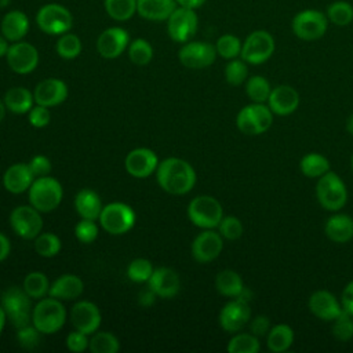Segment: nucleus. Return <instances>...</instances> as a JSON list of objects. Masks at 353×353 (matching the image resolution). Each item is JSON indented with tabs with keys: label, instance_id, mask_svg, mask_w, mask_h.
<instances>
[{
	"label": "nucleus",
	"instance_id": "nucleus-39",
	"mask_svg": "<svg viewBox=\"0 0 353 353\" xmlns=\"http://www.w3.org/2000/svg\"><path fill=\"white\" fill-rule=\"evenodd\" d=\"M57 54L63 59H74L81 52V40L73 33H63L55 44Z\"/></svg>",
	"mask_w": 353,
	"mask_h": 353
},
{
	"label": "nucleus",
	"instance_id": "nucleus-4",
	"mask_svg": "<svg viewBox=\"0 0 353 353\" xmlns=\"http://www.w3.org/2000/svg\"><path fill=\"white\" fill-rule=\"evenodd\" d=\"M66 312L57 298L41 299L32 310V323L41 334H54L65 323Z\"/></svg>",
	"mask_w": 353,
	"mask_h": 353
},
{
	"label": "nucleus",
	"instance_id": "nucleus-27",
	"mask_svg": "<svg viewBox=\"0 0 353 353\" xmlns=\"http://www.w3.org/2000/svg\"><path fill=\"white\" fill-rule=\"evenodd\" d=\"M324 233L334 243H347L353 239V219L346 214H334L325 221Z\"/></svg>",
	"mask_w": 353,
	"mask_h": 353
},
{
	"label": "nucleus",
	"instance_id": "nucleus-64",
	"mask_svg": "<svg viewBox=\"0 0 353 353\" xmlns=\"http://www.w3.org/2000/svg\"><path fill=\"white\" fill-rule=\"evenodd\" d=\"M350 167H352V171H353V153L350 156Z\"/></svg>",
	"mask_w": 353,
	"mask_h": 353
},
{
	"label": "nucleus",
	"instance_id": "nucleus-47",
	"mask_svg": "<svg viewBox=\"0 0 353 353\" xmlns=\"http://www.w3.org/2000/svg\"><path fill=\"white\" fill-rule=\"evenodd\" d=\"M152 273H153L152 263L148 259H143V258L134 259L128 265V269H127V276L130 277V280H132L135 283L149 281Z\"/></svg>",
	"mask_w": 353,
	"mask_h": 353
},
{
	"label": "nucleus",
	"instance_id": "nucleus-43",
	"mask_svg": "<svg viewBox=\"0 0 353 353\" xmlns=\"http://www.w3.org/2000/svg\"><path fill=\"white\" fill-rule=\"evenodd\" d=\"M241 41L234 34H222L215 44L216 54L225 59H234L241 54Z\"/></svg>",
	"mask_w": 353,
	"mask_h": 353
},
{
	"label": "nucleus",
	"instance_id": "nucleus-19",
	"mask_svg": "<svg viewBox=\"0 0 353 353\" xmlns=\"http://www.w3.org/2000/svg\"><path fill=\"white\" fill-rule=\"evenodd\" d=\"M130 41L128 32L123 28H109L103 30L97 40V50L101 57L114 59L120 57Z\"/></svg>",
	"mask_w": 353,
	"mask_h": 353
},
{
	"label": "nucleus",
	"instance_id": "nucleus-61",
	"mask_svg": "<svg viewBox=\"0 0 353 353\" xmlns=\"http://www.w3.org/2000/svg\"><path fill=\"white\" fill-rule=\"evenodd\" d=\"M4 323H6V312L3 309V306H0V332L3 331V327H4Z\"/></svg>",
	"mask_w": 353,
	"mask_h": 353
},
{
	"label": "nucleus",
	"instance_id": "nucleus-62",
	"mask_svg": "<svg viewBox=\"0 0 353 353\" xmlns=\"http://www.w3.org/2000/svg\"><path fill=\"white\" fill-rule=\"evenodd\" d=\"M4 114H6V106H4V103L0 101V121L4 119Z\"/></svg>",
	"mask_w": 353,
	"mask_h": 353
},
{
	"label": "nucleus",
	"instance_id": "nucleus-59",
	"mask_svg": "<svg viewBox=\"0 0 353 353\" xmlns=\"http://www.w3.org/2000/svg\"><path fill=\"white\" fill-rule=\"evenodd\" d=\"M10 46H8V40L1 34L0 36V58L7 55V51H8Z\"/></svg>",
	"mask_w": 353,
	"mask_h": 353
},
{
	"label": "nucleus",
	"instance_id": "nucleus-33",
	"mask_svg": "<svg viewBox=\"0 0 353 353\" xmlns=\"http://www.w3.org/2000/svg\"><path fill=\"white\" fill-rule=\"evenodd\" d=\"M33 94L23 87H12L4 95V105L12 113L23 114L32 109Z\"/></svg>",
	"mask_w": 353,
	"mask_h": 353
},
{
	"label": "nucleus",
	"instance_id": "nucleus-38",
	"mask_svg": "<svg viewBox=\"0 0 353 353\" xmlns=\"http://www.w3.org/2000/svg\"><path fill=\"white\" fill-rule=\"evenodd\" d=\"M328 21L336 26H346L353 21V6L349 1H334L328 6L325 12Z\"/></svg>",
	"mask_w": 353,
	"mask_h": 353
},
{
	"label": "nucleus",
	"instance_id": "nucleus-55",
	"mask_svg": "<svg viewBox=\"0 0 353 353\" xmlns=\"http://www.w3.org/2000/svg\"><path fill=\"white\" fill-rule=\"evenodd\" d=\"M341 305L346 313L353 316V280L349 281L343 288L342 296H341Z\"/></svg>",
	"mask_w": 353,
	"mask_h": 353
},
{
	"label": "nucleus",
	"instance_id": "nucleus-34",
	"mask_svg": "<svg viewBox=\"0 0 353 353\" xmlns=\"http://www.w3.org/2000/svg\"><path fill=\"white\" fill-rule=\"evenodd\" d=\"M301 172L307 178H320L330 171L328 159L317 152L306 153L299 161Z\"/></svg>",
	"mask_w": 353,
	"mask_h": 353
},
{
	"label": "nucleus",
	"instance_id": "nucleus-26",
	"mask_svg": "<svg viewBox=\"0 0 353 353\" xmlns=\"http://www.w3.org/2000/svg\"><path fill=\"white\" fill-rule=\"evenodd\" d=\"M0 30L8 41H21L29 32V19L23 11H8L1 19Z\"/></svg>",
	"mask_w": 353,
	"mask_h": 353
},
{
	"label": "nucleus",
	"instance_id": "nucleus-11",
	"mask_svg": "<svg viewBox=\"0 0 353 353\" xmlns=\"http://www.w3.org/2000/svg\"><path fill=\"white\" fill-rule=\"evenodd\" d=\"M98 219L108 233L124 234L134 226L135 212L124 203H110L102 208Z\"/></svg>",
	"mask_w": 353,
	"mask_h": 353
},
{
	"label": "nucleus",
	"instance_id": "nucleus-50",
	"mask_svg": "<svg viewBox=\"0 0 353 353\" xmlns=\"http://www.w3.org/2000/svg\"><path fill=\"white\" fill-rule=\"evenodd\" d=\"M74 234L76 237L81 241V243H91L97 239L98 236V226L95 225V222L92 219H84L81 218V221L76 225L74 228Z\"/></svg>",
	"mask_w": 353,
	"mask_h": 353
},
{
	"label": "nucleus",
	"instance_id": "nucleus-30",
	"mask_svg": "<svg viewBox=\"0 0 353 353\" xmlns=\"http://www.w3.org/2000/svg\"><path fill=\"white\" fill-rule=\"evenodd\" d=\"M74 207L81 218L92 221L99 218L101 211L103 208L98 193H95L91 189H83L76 194Z\"/></svg>",
	"mask_w": 353,
	"mask_h": 353
},
{
	"label": "nucleus",
	"instance_id": "nucleus-48",
	"mask_svg": "<svg viewBox=\"0 0 353 353\" xmlns=\"http://www.w3.org/2000/svg\"><path fill=\"white\" fill-rule=\"evenodd\" d=\"M218 232L226 240H237L243 236L244 228L241 221L237 216L228 215L221 219L218 225Z\"/></svg>",
	"mask_w": 353,
	"mask_h": 353
},
{
	"label": "nucleus",
	"instance_id": "nucleus-52",
	"mask_svg": "<svg viewBox=\"0 0 353 353\" xmlns=\"http://www.w3.org/2000/svg\"><path fill=\"white\" fill-rule=\"evenodd\" d=\"M88 339H87V334L80 332V331H73L68 335L66 338V346L70 352H76L80 353L83 350H85L88 347Z\"/></svg>",
	"mask_w": 353,
	"mask_h": 353
},
{
	"label": "nucleus",
	"instance_id": "nucleus-31",
	"mask_svg": "<svg viewBox=\"0 0 353 353\" xmlns=\"http://www.w3.org/2000/svg\"><path fill=\"white\" fill-rule=\"evenodd\" d=\"M294 343V330L284 323L270 327L266 335L268 349L273 353H283Z\"/></svg>",
	"mask_w": 353,
	"mask_h": 353
},
{
	"label": "nucleus",
	"instance_id": "nucleus-28",
	"mask_svg": "<svg viewBox=\"0 0 353 353\" xmlns=\"http://www.w3.org/2000/svg\"><path fill=\"white\" fill-rule=\"evenodd\" d=\"M175 8V0H137V12L148 21H167Z\"/></svg>",
	"mask_w": 353,
	"mask_h": 353
},
{
	"label": "nucleus",
	"instance_id": "nucleus-13",
	"mask_svg": "<svg viewBox=\"0 0 353 353\" xmlns=\"http://www.w3.org/2000/svg\"><path fill=\"white\" fill-rule=\"evenodd\" d=\"M33 205H19L12 210L10 215V223L12 230L25 240L36 239L43 228V221Z\"/></svg>",
	"mask_w": 353,
	"mask_h": 353
},
{
	"label": "nucleus",
	"instance_id": "nucleus-54",
	"mask_svg": "<svg viewBox=\"0 0 353 353\" xmlns=\"http://www.w3.org/2000/svg\"><path fill=\"white\" fill-rule=\"evenodd\" d=\"M250 321H251V323H250V331H251V334L256 335L258 338L268 335V332H269V330H270V321H269V319H268L266 316L259 314V316L254 317V319L250 320Z\"/></svg>",
	"mask_w": 353,
	"mask_h": 353
},
{
	"label": "nucleus",
	"instance_id": "nucleus-53",
	"mask_svg": "<svg viewBox=\"0 0 353 353\" xmlns=\"http://www.w3.org/2000/svg\"><path fill=\"white\" fill-rule=\"evenodd\" d=\"M29 168H30L33 176H37V178L46 176L51 171V161L46 156L37 154L30 160Z\"/></svg>",
	"mask_w": 353,
	"mask_h": 353
},
{
	"label": "nucleus",
	"instance_id": "nucleus-42",
	"mask_svg": "<svg viewBox=\"0 0 353 353\" xmlns=\"http://www.w3.org/2000/svg\"><path fill=\"white\" fill-rule=\"evenodd\" d=\"M128 57L132 63L143 66L153 58V48L145 39H135L128 46Z\"/></svg>",
	"mask_w": 353,
	"mask_h": 353
},
{
	"label": "nucleus",
	"instance_id": "nucleus-16",
	"mask_svg": "<svg viewBox=\"0 0 353 353\" xmlns=\"http://www.w3.org/2000/svg\"><path fill=\"white\" fill-rule=\"evenodd\" d=\"M251 320V307L248 301L241 298H234L228 302L219 313L221 327L230 334L239 332Z\"/></svg>",
	"mask_w": 353,
	"mask_h": 353
},
{
	"label": "nucleus",
	"instance_id": "nucleus-6",
	"mask_svg": "<svg viewBox=\"0 0 353 353\" xmlns=\"http://www.w3.org/2000/svg\"><path fill=\"white\" fill-rule=\"evenodd\" d=\"M188 216L201 229H214L223 218L221 203L212 196H197L188 205Z\"/></svg>",
	"mask_w": 353,
	"mask_h": 353
},
{
	"label": "nucleus",
	"instance_id": "nucleus-35",
	"mask_svg": "<svg viewBox=\"0 0 353 353\" xmlns=\"http://www.w3.org/2000/svg\"><path fill=\"white\" fill-rule=\"evenodd\" d=\"M245 92L248 98L255 103H266L269 95L272 92L270 83L263 76L255 74L247 79L245 81Z\"/></svg>",
	"mask_w": 353,
	"mask_h": 353
},
{
	"label": "nucleus",
	"instance_id": "nucleus-20",
	"mask_svg": "<svg viewBox=\"0 0 353 353\" xmlns=\"http://www.w3.org/2000/svg\"><path fill=\"white\" fill-rule=\"evenodd\" d=\"M70 321L77 331L90 335L101 325L99 309L92 302L80 301L72 307Z\"/></svg>",
	"mask_w": 353,
	"mask_h": 353
},
{
	"label": "nucleus",
	"instance_id": "nucleus-22",
	"mask_svg": "<svg viewBox=\"0 0 353 353\" xmlns=\"http://www.w3.org/2000/svg\"><path fill=\"white\" fill-rule=\"evenodd\" d=\"M124 164L130 175L135 178H146L157 168L159 160L153 150L138 148L127 154Z\"/></svg>",
	"mask_w": 353,
	"mask_h": 353
},
{
	"label": "nucleus",
	"instance_id": "nucleus-7",
	"mask_svg": "<svg viewBox=\"0 0 353 353\" xmlns=\"http://www.w3.org/2000/svg\"><path fill=\"white\" fill-rule=\"evenodd\" d=\"M39 28L47 34H63L73 25L72 12L62 4L50 3L39 8L36 14Z\"/></svg>",
	"mask_w": 353,
	"mask_h": 353
},
{
	"label": "nucleus",
	"instance_id": "nucleus-49",
	"mask_svg": "<svg viewBox=\"0 0 353 353\" xmlns=\"http://www.w3.org/2000/svg\"><path fill=\"white\" fill-rule=\"evenodd\" d=\"M40 331L34 327V325H25L22 328H18V332H17V338H18V342L19 345L23 347V349H28V350H32L34 347L39 346L40 343Z\"/></svg>",
	"mask_w": 353,
	"mask_h": 353
},
{
	"label": "nucleus",
	"instance_id": "nucleus-9",
	"mask_svg": "<svg viewBox=\"0 0 353 353\" xmlns=\"http://www.w3.org/2000/svg\"><path fill=\"white\" fill-rule=\"evenodd\" d=\"M291 28L294 34L301 40H319L327 32L328 18L319 10H303L294 17Z\"/></svg>",
	"mask_w": 353,
	"mask_h": 353
},
{
	"label": "nucleus",
	"instance_id": "nucleus-51",
	"mask_svg": "<svg viewBox=\"0 0 353 353\" xmlns=\"http://www.w3.org/2000/svg\"><path fill=\"white\" fill-rule=\"evenodd\" d=\"M50 119H51V116L46 106L37 105L29 110V121L36 128L46 127L50 123Z\"/></svg>",
	"mask_w": 353,
	"mask_h": 353
},
{
	"label": "nucleus",
	"instance_id": "nucleus-5",
	"mask_svg": "<svg viewBox=\"0 0 353 353\" xmlns=\"http://www.w3.org/2000/svg\"><path fill=\"white\" fill-rule=\"evenodd\" d=\"M62 186L51 176H40L29 188L30 204L40 212L55 210L62 200Z\"/></svg>",
	"mask_w": 353,
	"mask_h": 353
},
{
	"label": "nucleus",
	"instance_id": "nucleus-60",
	"mask_svg": "<svg viewBox=\"0 0 353 353\" xmlns=\"http://www.w3.org/2000/svg\"><path fill=\"white\" fill-rule=\"evenodd\" d=\"M346 130H347V132L350 134V135H353V113L347 117V120H346Z\"/></svg>",
	"mask_w": 353,
	"mask_h": 353
},
{
	"label": "nucleus",
	"instance_id": "nucleus-37",
	"mask_svg": "<svg viewBox=\"0 0 353 353\" xmlns=\"http://www.w3.org/2000/svg\"><path fill=\"white\" fill-rule=\"evenodd\" d=\"M108 15L114 21H127L137 12V0H103Z\"/></svg>",
	"mask_w": 353,
	"mask_h": 353
},
{
	"label": "nucleus",
	"instance_id": "nucleus-46",
	"mask_svg": "<svg viewBox=\"0 0 353 353\" xmlns=\"http://www.w3.org/2000/svg\"><path fill=\"white\" fill-rule=\"evenodd\" d=\"M248 68L247 62L243 59H230L225 66V79L230 85H241L247 81Z\"/></svg>",
	"mask_w": 353,
	"mask_h": 353
},
{
	"label": "nucleus",
	"instance_id": "nucleus-1",
	"mask_svg": "<svg viewBox=\"0 0 353 353\" xmlns=\"http://www.w3.org/2000/svg\"><path fill=\"white\" fill-rule=\"evenodd\" d=\"M157 182L171 194H185L194 186L196 172L188 161L170 157L157 165Z\"/></svg>",
	"mask_w": 353,
	"mask_h": 353
},
{
	"label": "nucleus",
	"instance_id": "nucleus-21",
	"mask_svg": "<svg viewBox=\"0 0 353 353\" xmlns=\"http://www.w3.org/2000/svg\"><path fill=\"white\" fill-rule=\"evenodd\" d=\"M299 94L298 91L287 84H280L272 88V92L268 99V106L276 116H288L292 114L299 106Z\"/></svg>",
	"mask_w": 353,
	"mask_h": 353
},
{
	"label": "nucleus",
	"instance_id": "nucleus-2",
	"mask_svg": "<svg viewBox=\"0 0 353 353\" xmlns=\"http://www.w3.org/2000/svg\"><path fill=\"white\" fill-rule=\"evenodd\" d=\"M316 199L319 204L331 212L342 210L347 201V189L345 182L334 171H328L317 178Z\"/></svg>",
	"mask_w": 353,
	"mask_h": 353
},
{
	"label": "nucleus",
	"instance_id": "nucleus-24",
	"mask_svg": "<svg viewBox=\"0 0 353 353\" xmlns=\"http://www.w3.org/2000/svg\"><path fill=\"white\" fill-rule=\"evenodd\" d=\"M149 287L157 296L174 298L179 292L181 280L175 270L170 268H159L153 270L149 279Z\"/></svg>",
	"mask_w": 353,
	"mask_h": 353
},
{
	"label": "nucleus",
	"instance_id": "nucleus-32",
	"mask_svg": "<svg viewBox=\"0 0 353 353\" xmlns=\"http://www.w3.org/2000/svg\"><path fill=\"white\" fill-rule=\"evenodd\" d=\"M215 288L221 295L229 296V298H237L245 290L240 274L230 269L222 270L216 274Z\"/></svg>",
	"mask_w": 353,
	"mask_h": 353
},
{
	"label": "nucleus",
	"instance_id": "nucleus-8",
	"mask_svg": "<svg viewBox=\"0 0 353 353\" xmlns=\"http://www.w3.org/2000/svg\"><path fill=\"white\" fill-rule=\"evenodd\" d=\"M1 306L14 327L22 328L29 325L32 320L30 299L25 290L10 287L1 295Z\"/></svg>",
	"mask_w": 353,
	"mask_h": 353
},
{
	"label": "nucleus",
	"instance_id": "nucleus-45",
	"mask_svg": "<svg viewBox=\"0 0 353 353\" xmlns=\"http://www.w3.org/2000/svg\"><path fill=\"white\" fill-rule=\"evenodd\" d=\"M331 332L335 339L339 342H347L353 338V316L346 313L345 310L331 321Z\"/></svg>",
	"mask_w": 353,
	"mask_h": 353
},
{
	"label": "nucleus",
	"instance_id": "nucleus-25",
	"mask_svg": "<svg viewBox=\"0 0 353 353\" xmlns=\"http://www.w3.org/2000/svg\"><path fill=\"white\" fill-rule=\"evenodd\" d=\"M34 176L29 164L17 163L10 165L3 175V185L11 193H22L30 188Z\"/></svg>",
	"mask_w": 353,
	"mask_h": 353
},
{
	"label": "nucleus",
	"instance_id": "nucleus-36",
	"mask_svg": "<svg viewBox=\"0 0 353 353\" xmlns=\"http://www.w3.org/2000/svg\"><path fill=\"white\" fill-rule=\"evenodd\" d=\"M226 349L229 353H258L261 343L258 336L251 332H236V335L230 338Z\"/></svg>",
	"mask_w": 353,
	"mask_h": 353
},
{
	"label": "nucleus",
	"instance_id": "nucleus-23",
	"mask_svg": "<svg viewBox=\"0 0 353 353\" xmlns=\"http://www.w3.org/2000/svg\"><path fill=\"white\" fill-rule=\"evenodd\" d=\"M68 97V87L59 79H46L40 81L33 92V99L37 105L51 108L62 103Z\"/></svg>",
	"mask_w": 353,
	"mask_h": 353
},
{
	"label": "nucleus",
	"instance_id": "nucleus-29",
	"mask_svg": "<svg viewBox=\"0 0 353 353\" xmlns=\"http://www.w3.org/2000/svg\"><path fill=\"white\" fill-rule=\"evenodd\" d=\"M83 290L84 284L80 277L74 274H63L50 285L48 294L57 299H74L81 295Z\"/></svg>",
	"mask_w": 353,
	"mask_h": 353
},
{
	"label": "nucleus",
	"instance_id": "nucleus-10",
	"mask_svg": "<svg viewBox=\"0 0 353 353\" xmlns=\"http://www.w3.org/2000/svg\"><path fill=\"white\" fill-rule=\"evenodd\" d=\"M274 47V39L269 32L254 30L244 40L240 57L250 65H261L273 55Z\"/></svg>",
	"mask_w": 353,
	"mask_h": 353
},
{
	"label": "nucleus",
	"instance_id": "nucleus-58",
	"mask_svg": "<svg viewBox=\"0 0 353 353\" xmlns=\"http://www.w3.org/2000/svg\"><path fill=\"white\" fill-rule=\"evenodd\" d=\"M175 1H176V4H179L182 7H189V8L196 10V8L201 7L205 0H175Z\"/></svg>",
	"mask_w": 353,
	"mask_h": 353
},
{
	"label": "nucleus",
	"instance_id": "nucleus-40",
	"mask_svg": "<svg viewBox=\"0 0 353 353\" xmlns=\"http://www.w3.org/2000/svg\"><path fill=\"white\" fill-rule=\"evenodd\" d=\"M23 290L30 298H43L48 294V279L41 272H32L23 280Z\"/></svg>",
	"mask_w": 353,
	"mask_h": 353
},
{
	"label": "nucleus",
	"instance_id": "nucleus-63",
	"mask_svg": "<svg viewBox=\"0 0 353 353\" xmlns=\"http://www.w3.org/2000/svg\"><path fill=\"white\" fill-rule=\"evenodd\" d=\"M10 0H0V7H7Z\"/></svg>",
	"mask_w": 353,
	"mask_h": 353
},
{
	"label": "nucleus",
	"instance_id": "nucleus-12",
	"mask_svg": "<svg viewBox=\"0 0 353 353\" xmlns=\"http://www.w3.org/2000/svg\"><path fill=\"white\" fill-rule=\"evenodd\" d=\"M199 26L197 14L189 7H176L167 19L168 36L176 43H188L196 34Z\"/></svg>",
	"mask_w": 353,
	"mask_h": 353
},
{
	"label": "nucleus",
	"instance_id": "nucleus-15",
	"mask_svg": "<svg viewBox=\"0 0 353 353\" xmlns=\"http://www.w3.org/2000/svg\"><path fill=\"white\" fill-rule=\"evenodd\" d=\"M7 63L15 73L26 74L36 69L39 63L37 48L26 41H15L7 51Z\"/></svg>",
	"mask_w": 353,
	"mask_h": 353
},
{
	"label": "nucleus",
	"instance_id": "nucleus-18",
	"mask_svg": "<svg viewBox=\"0 0 353 353\" xmlns=\"http://www.w3.org/2000/svg\"><path fill=\"white\" fill-rule=\"evenodd\" d=\"M307 306L312 314L323 321H332L343 312L341 302L327 290L314 291L309 296Z\"/></svg>",
	"mask_w": 353,
	"mask_h": 353
},
{
	"label": "nucleus",
	"instance_id": "nucleus-57",
	"mask_svg": "<svg viewBox=\"0 0 353 353\" xmlns=\"http://www.w3.org/2000/svg\"><path fill=\"white\" fill-rule=\"evenodd\" d=\"M10 254V241L8 239L0 233V262L4 261Z\"/></svg>",
	"mask_w": 353,
	"mask_h": 353
},
{
	"label": "nucleus",
	"instance_id": "nucleus-41",
	"mask_svg": "<svg viewBox=\"0 0 353 353\" xmlns=\"http://www.w3.org/2000/svg\"><path fill=\"white\" fill-rule=\"evenodd\" d=\"M88 349L92 353H116L120 349L119 339L110 332H97L88 342Z\"/></svg>",
	"mask_w": 353,
	"mask_h": 353
},
{
	"label": "nucleus",
	"instance_id": "nucleus-3",
	"mask_svg": "<svg viewBox=\"0 0 353 353\" xmlns=\"http://www.w3.org/2000/svg\"><path fill=\"white\" fill-rule=\"evenodd\" d=\"M273 116L268 103L252 102L240 109L236 117V125L245 135H261L270 128Z\"/></svg>",
	"mask_w": 353,
	"mask_h": 353
},
{
	"label": "nucleus",
	"instance_id": "nucleus-17",
	"mask_svg": "<svg viewBox=\"0 0 353 353\" xmlns=\"http://www.w3.org/2000/svg\"><path fill=\"white\" fill-rule=\"evenodd\" d=\"M223 237L219 232L205 229L192 243V255L197 262L207 263L219 256L223 248Z\"/></svg>",
	"mask_w": 353,
	"mask_h": 353
},
{
	"label": "nucleus",
	"instance_id": "nucleus-56",
	"mask_svg": "<svg viewBox=\"0 0 353 353\" xmlns=\"http://www.w3.org/2000/svg\"><path fill=\"white\" fill-rule=\"evenodd\" d=\"M154 296H157V295L154 294V291H153L150 287H148L146 290H143V291L141 292V295H139V302H141L142 305H145V306L152 305V303L154 302Z\"/></svg>",
	"mask_w": 353,
	"mask_h": 353
},
{
	"label": "nucleus",
	"instance_id": "nucleus-44",
	"mask_svg": "<svg viewBox=\"0 0 353 353\" xmlns=\"http://www.w3.org/2000/svg\"><path fill=\"white\" fill-rule=\"evenodd\" d=\"M34 250L44 258L55 256L61 250V240L54 233H41L34 239Z\"/></svg>",
	"mask_w": 353,
	"mask_h": 353
},
{
	"label": "nucleus",
	"instance_id": "nucleus-14",
	"mask_svg": "<svg viewBox=\"0 0 353 353\" xmlns=\"http://www.w3.org/2000/svg\"><path fill=\"white\" fill-rule=\"evenodd\" d=\"M215 46L207 41H188L178 52L179 62L189 69H204L214 63Z\"/></svg>",
	"mask_w": 353,
	"mask_h": 353
}]
</instances>
